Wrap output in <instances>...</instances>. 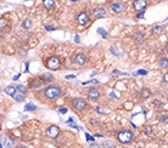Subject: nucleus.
<instances>
[{
  "mask_svg": "<svg viewBox=\"0 0 168 148\" xmlns=\"http://www.w3.org/2000/svg\"><path fill=\"white\" fill-rule=\"evenodd\" d=\"M43 95L48 100H56V98H59L62 95V90L57 85H50V86H48V87L44 89Z\"/></svg>",
  "mask_w": 168,
  "mask_h": 148,
  "instance_id": "f257e3e1",
  "label": "nucleus"
},
{
  "mask_svg": "<svg viewBox=\"0 0 168 148\" xmlns=\"http://www.w3.org/2000/svg\"><path fill=\"white\" fill-rule=\"evenodd\" d=\"M71 107H73V109L77 112H83L88 108V102L84 98H73L71 101Z\"/></svg>",
  "mask_w": 168,
  "mask_h": 148,
  "instance_id": "f03ea898",
  "label": "nucleus"
},
{
  "mask_svg": "<svg viewBox=\"0 0 168 148\" xmlns=\"http://www.w3.org/2000/svg\"><path fill=\"white\" fill-rule=\"evenodd\" d=\"M117 137H118L119 142H122V143H130L134 140V134L130 130H122L118 132Z\"/></svg>",
  "mask_w": 168,
  "mask_h": 148,
  "instance_id": "7ed1b4c3",
  "label": "nucleus"
},
{
  "mask_svg": "<svg viewBox=\"0 0 168 148\" xmlns=\"http://www.w3.org/2000/svg\"><path fill=\"white\" fill-rule=\"evenodd\" d=\"M46 68L50 70H57L61 67V61L57 56H51L46 60Z\"/></svg>",
  "mask_w": 168,
  "mask_h": 148,
  "instance_id": "20e7f679",
  "label": "nucleus"
},
{
  "mask_svg": "<svg viewBox=\"0 0 168 148\" xmlns=\"http://www.w3.org/2000/svg\"><path fill=\"white\" fill-rule=\"evenodd\" d=\"M59 135H60V129H59V126L52 125V126L48 127V130H46V136H48V137H50V138H56Z\"/></svg>",
  "mask_w": 168,
  "mask_h": 148,
  "instance_id": "39448f33",
  "label": "nucleus"
},
{
  "mask_svg": "<svg viewBox=\"0 0 168 148\" xmlns=\"http://www.w3.org/2000/svg\"><path fill=\"white\" fill-rule=\"evenodd\" d=\"M146 6H147V3L145 0H137V1H134V9L137 12H144Z\"/></svg>",
  "mask_w": 168,
  "mask_h": 148,
  "instance_id": "423d86ee",
  "label": "nucleus"
},
{
  "mask_svg": "<svg viewBox=\"0 0 168 148\" xmlns=\"http://www.w3.org/2000/svg\"><path fill=\"white\" fill-rule=\"evenodd\" d=\"M89 21H90V17H89V15H88L87 12H81V13L78 15V17H77V22H78L81 26L87 24Z\"/></svg>",
  "mask_w": 168,
  "mask_h": 148,
  "instance_id": "0eeeda50",
  "label": "nucleus"
},
{
  "mask_svg": "<svg viewBox=\"0 0 168 148\" xmlns=\"http://www.w3.org/2000/svg\"><path fill=\"white\" fill-rule=\"evenodd\" d=\"M100 95H101V92H100V90L98 87H91L88 91V97L90 100H98L100 97Z\"/></svg>",
  "mask_w": 168,
  "mask_h": 148,
  "instance_id": "6e6552de",
  "label": "nucleus"
},
{
  "mask_svg": "<svg viewBox=\"0 0 168 148\" xmlns=\"http://www.w3.org/2000/svg\"><path fill=\"white\" fill-rule=\"evenodd\" d=\"M124 7H125V5H124V3H112L111 4V10L113 11V12H117V13H119V12H122L123 10H124Z\"/></svg>",
  "mask_w": 168,
  "mask_h": 148,
  "instance_id": "1a4fd4ad",
  "label": "nucleus"
},
{
  "mask_svg": "<svg viewBox=\"0 0 168 148\" xmlns=\"http://www.w3.org/2000/svg\"><path fill=\"white\" fill-rule=\"evenodd\" d=\"M91 13L95 18H101V17L106 16V10L104 7H96V9H94L91 11Z\"/></svg>",
  "mask_w": 168,
  "mask_h": 148,
  "instance_id": "9d476101",
  "label": "nucleus"
},
{
  "mask_svg": "<svg viewBox=\"0 0 168 148\" xmlns=\"http://www.w3.org/2000/svg\"><path fill=\"white\" fill-rule=\"evenodd\" d=\"M74 62H76L77 64L83 66L87 62V56H85L84 53H77L76 56H74Z\"/></svg>",
  "mask_w": 168,
  "mask_h": 148,
  "instance_id": "9b49d317",
  "label": "nucleus"
},
{
  "mask_svg": "<svg viewBox=\"0 0 168 148\" xmlns=\"http://www.w3.org/2000/svg\"><path fill=\"white\" fill-rule=\"evenodd\" d=\"M42 86V81L38 79V78H33L31 80V84H29V87L32 89H39Z\"/></svg>",
  "mask_w": 168,
  "mask_h": 148,
  "instance_id": "f8f14e48",
  "label": "nucleus"
},
{
  "mask_svg": "<svg viewBox=\"0 0 168 148\" xmlns=\"http://www.w3.org/2000/svg\"><path fill=\"white\" fill-rule=\"evenodd\" d=\"M151 96V91L149 90L147 87H144L141 91H140V97L141 98H149Z\"/></svg>",
  "mask_w": 168,
  "mask_h": 148,
  "instance_id": "ddd939ff",
  "label": "nucleus"
},
{
  "mask_svg": "<svg viewBox=\"0 0 168 148\" xmlns=\"http://www.w3.org/2000/svg\"><path fill=\"white\" fill-rule=\"evenodd\" d=\"M54 80V77L51 75V74H43V75L40 77V81L43 83H51Z\"/></svg>",
  "mask_w": 168,
  "mask_h": 148,
  "instance_id": "4468645a",
  "label": "nucleus"
},
{
  "mask_svg": "<svg viewBox=\"0 0 168 148\" xmlns=\"http://www.w3.org/2000/svg\"><path fill=\"white\" fill-rule=\"evenodd\" d=\"M5 92L9 95V96H15L16 95V89H15V86H11V85H9V86H6L5 87Z\"/></svg>",
  "mask_w": 168,
  "mask_h": 148,
  "instance_id": "2eb2a0df",
  "label": "nucleus"
},
{
  "mask_svg": "<svg viewBox=\"0 0 168 148\" xmlns=\"http://www.w3.org/2000/svg\"><path fill=\"white\" fill-rule=\"evenodd\" d=\"M158 63H160L161 68H167V66H168L167 57H166V56H162V57H160V58H158Z\"/></svg>",
  "mask_w": 168,
  "mask_h": 148,
  "instance_id": "dca6fc26",
  "label": "nucleus"
},
{
  "mask_svg": "<svg viewBox=\"0 0 168 148\" xmlns=\"http://www.w3.org/2000/svg\"><path fill=\"white\" fill-rule=\"evenodd\" d=\"M134 40L137 41V43H143V40H144V35H143V33H140V32H137L135 34H134Z\"/></svg>",
  "mask_w": 168,
  "mask_h": 148,
  "instance_id": "f3484780",
  "label": "nucleus"
},
{
  "mask_svg": "<svg viewBox=\"0 0 168 148\" xmlns=\"http://www.w3.org/2000/svg\"><path fill=\"white\" fill-rule=\"evenodd\" d=\"M31 27H32V20H31V18H26V20H23V22H22V28L29 29Z\"/></svg>",
  "mask_w": 168,
  "mask_h": 148,
  "instance_id": "a211bd4d",
  "label": "nucleus"
},
{
  "mask_svg": "<svg viewBox=\"0 0 168 148\" xmlns=\"http://www.w3.org/2000/svg\"><path fill=\"white\" fill-rule=\"evenodd\" d=\"M15 89H16V91H18V92H21L22 95L27 94V91H28V89H27V87H26L25 85H21V84H20V85H17V86H16Z\"/></svg>",
  "mask_w": 168,
  "mask_h": 148,
  "instance_id": "6ab92c4d",
  "label": "nucleus"
},
{
  "mask_svg": "<svg viewBox=\"0 0 168 148\" xmlns=\"http://www.w3.org/2000/svg\"><path fill=\"white\" fill-rule=\"evenodd\" d=\"M54 0H44V3H43V5H44V7L45 9H48V10H50L52 6H54Z\"/></svg>",
  "mask_w": 168,
  "mask_h": 148,
  "instance_id": "aec40b11",
  "label": "nucleus"
},
{
  "mask_svg": "<svg viewBox=\"0 0 168 148\" xmlns=\"http://www.w3.org/2000/svg\"><path fill=\"white\" fill-rule=\"evenodd\" d=\"M102 146L104 148H116V143L113 141H105Z\"/></svg>",
  "mask_w": 168,
  "mask_h": 148,
  "instance_id": "412c9836",
  "label": "nucleus"
},
{
  "mask_svg": "<svg viewBox=\"0 0 168 148\" xmlns=\"http://www.w3.org/2000/svg\"><path fill=\"white\" fill-rule=\"evenodd\" d=\"M25 109L27 110V112H33V110H37V106L33 104V103H28V104H26Z\"/></svg>",
  "mask_w": 168,
  "mask_h": 148,
  "instance_id": "4be33fe9",
  "label": "nucleus"
},
{
  "mask_svg": "<svg viewBox=\"0 0 168 148\" xmlns=\"http://www.w3.org/2000/svg\"><path fill=\"white\" fill-rule=\"evenodd\" d=\"M6 26H7V20L5 17H1V18H0V29L5 28Z\"/></svg>",
  "mask_w": 168,
  "mask_h": 148,
  "instance_id": "5701e85b",
  "label": "nucleus"
},
{
  "mask_svg": "<svg viewBox=\"0 0 168 148\" xmlns=\"http://www.w3.org/2000/svg\"><path fill=\"white\" fill-rule=\"evenodd\" d=\"M117 49H118V47H117L116 45H112V46L110 47V50H111L112 53H115V55H121V51H118Z\"/></svg>",
  "mask_w": 168,
  "mask_h": 148,
  "instance_id": "b1692460",
  "label": "nucleus"
},
{
  "mask_svg": "<svg viewBox=\"0 0 168 148\" xmlns=\"http://www.w3.org/2000/svg\"><path fill=\"white\" fill-rule=\"evenodd\" d=\"M4 141H5V146L6 147H12L13 146V141L12 140H10L7 137H4Z\"/></svg>",
  "mask_w": 168,
  "mask_h": 148,
  "instance_id": "393cba45",
  "label": "nucleus"
},
{
  "mask_svg": "<svg viewBox=\"0 0 168 148\" xmlns=\"http://www.w3.org/2000/svg\"><path fill=\"white\" fill-rule=\"evenodd\" d=\"M13 97H15V100H16L17 102H23V101H25V97H23L22 95H15Z\"/></svg>",
  "mask_w": 168,
  "mask_h": 148,
  "instance_id": "a878e982",
  "label": "nucleus"
},
{
  "mask_svg": "<svg viewBox=\"0 0 168 148\" xmlns=\"http://www.w3.org/2000/svg\"><path fill=\"white\" fill-rule=\"evenodd\" d=\"M162 27H155L154 29H152V33L154 34H160V33H162Z\"/></svg>",
  "mask_w": 168,
  "mask_h": 148,
  "instance_id": "bb28decb",
  "label": "nucleus"
},
{
  "mask_svg": "<svg viewBox=\"0 0 168 148\" xmlns=\"http://www.w3.org/2000/svg\"><path fill=\"white\" fill-rule=\"evenodd\" d=\"M88 148H101V147H100V144H98V143H91Z\"/></svg>",
  "mask_w": 168,
  "mask_h": 148,
  "instance_id": "cd10ccee",
  "label": "nucleus"
},
{
  "mask_svg": "<svg viewBox=\"0 0 168 148\" xmlns=\"http://www.w3.org/2000/svg\"><path fill=\"white\" fill-rule=\"evenodd\" d=\"M161 121H162V123H164V124H167V114L162 115V118H161Z\"/></svg>",
  "mask_w": 168,
  "mask_h": 148,
  "instance_id": "c85d7f7f",
  "label": "nucleus"
},
{
  "mask_svg": "<svg viewBox=\"0 0 168 148\" xmlns=\"http://www.w3.org/2000/svg\"><path fill=\"white\" fill-rule=\"evenodd\" d=\"M99 32H100V33H101V34L104 35V38H106V35H107V33H105V32L102 30V28H99Z\"/></svg>",
  "mask_w": 168,
  "mask_h": 148,
  "instance_id": "c756f323",
  "label": "nucleus"
},
{
  "mask_svg": "<svg viewBox=\"0 0 168 148\" xmlns=\"http://www.w3.org/2000/svg\"><path fill=\"white\" fill-rule=\"evenodd\" d=\"M144 15H145L144 12H139V13L137 15V18H143V17H144Z\"/></svg>",
  "mask_w": 168,
  "mask_h": 148,
  "instance_id": "7c9ffc66",
  "label": "nucleus"
},
{
  "mask_svg": "<svg viewBox=\"0 0 168 148\" xmlns=\"http://www.w3.org/2000/svg\"><path fill=\"white\" fill-rule=\"evenodd\" d=\"M137 74H143V75H146V74H147V72H146V70H139Z\"/></svg>",
  "mask_w": 168,
  "mask_h": 148,
  "instance_id": "2f4dec72",
  "label": "nucleus"
},
{
  "mask_svg": "<svg viewBox=\"0 0 168 148\" xmlns=\"http://www.w3.org/2000/svg\"><path fill=\"white\" fill-rule=\"evenodd\" d=\"M167 78H168V73H166L164 75H163V81H164V83H167V81H168V79H167Z\"/></svg>",
  "mask_w": 168,
  "mask_h": 148,
  "instance_id": "473e14b6",
  "label": "nucleus"
},
{
  "mask_svg": "<svg viewBox=\"0 0 168 148\" xmlns=\"http://www.w3.org/2000/svg\"><path fill=\"white\" fill-rule=\"evenodd\" d=\"M67 112V108H61L60 109V113H66Z\"/></svg>",
  "mask_w": 168,
  "mask_h": 148,
  "instance_id": "72a5a7b5",
  "label": "nucleus"
},
{
  "mask_svg": "<svg viewBox=\"0 0 168 148\" xmlns=\"http://www.w3.org/2000/svg\"><path fill=\"white\" fill-rule=\"evenodd\" d=\"M76 78V75H66V79H73Z\"/></svg>",
  "mask_w": 168,
  "mask_h": 148,
  "instance_id": "f704fd0d",
  "label": "nucleus"
},
{
  "mask_svg": "<svg viewBox=\"0 0 168 148\" xmlns=\"http://www.w3.org/2000/svg\"><path fill=\"white\" fill-rule=\"evenodd\" d=\"M45 28H46V29H48V30H54V29H55V28H54V27H50V26H46V27H45Z\"/></svg>",
  "mask_w": 168,
  "mask_h": 148,
  "instance_id": "c9c22d12",
  "label": "nucleus"
},
{
  "mask_svg": "<svg viewBox=\"0 0 168 148\" xmlns=\"http://www.w3.org/2000/svg\"><path fill=\"white\" fill-rule=\"evenodd\" d=\"M74 40H76V43H79V36L76 35V36H74Z\"/></svg>",
  "mask_w": 168,
  "mask_h": 148,
  "instance_id": "e433bc0d",
  "label": "nucleus"
},
{
  "mask_svg": "<svg viewBox=\"0 0 168 148\" xmlns=\"http://www.w3.org/2000/svg\"><path fill=\"white\" fill-rule=\"evenodd\" d=\"M90 123H91V124H99V121H98V120H94V119H93Z\"/></svg>",
  "mask_w": 168,
  "mask_h": 148,
  "instance_id": "4c0bfd02",
  "label": "nucleus"
},
{
  "mask_svg": "<svg viewBox=\"0 0 168 148\" xmlns=\"http://www.w3.org/2000/svg\"><path fill=\"white\" fill-rule=\"evenodd\" d=\"M18 78H20V74H18V75H15V77H13V80H17Z\"/></svg>",
  "mask_w": 168,
  "mask_h": 148,
  "instance_id": "58836bf2",
  "label": "nucleus"
},
{
  "mask_svg": "<svg viewBox=\"0 0 168 148\" xmlns=\"http://www.w3.org/2000/svg\"><path fill=\"white\" fill-rule=\"evenodd\" d=\"M17 148H26V147H25V146H18Z\"/></svg>",
  "mask_w": 168,
  "mask_h": 148,
  "instance_id": "ea45409f",
  "label": "nucleus"
}]
</instances>
